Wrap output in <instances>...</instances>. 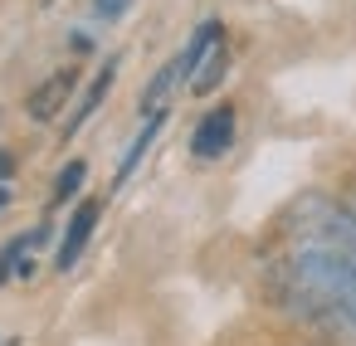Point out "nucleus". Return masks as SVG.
<instances>
[{
    "mask_svg": "<svg viewBox=\"0 0 356 346\" xmlns=\"http://www.w3.org/2000/svg\"><path fill=\"white\" fill-rule=\"evenodd\" d=\"M273 278L288 302L356 336V215L337 200H302L278 239Z\"/></svg>",
    "mask_w": 356,
    "mask_h": 346,
    "instance_id": "f257e3e1",
    "label": "nucleus"
},
{
    "mask_svg": "<svg viewBox=\"0 0 356 346\" xmlns=\"http://www.w3.org/2000/svg\"><path fill=\"white\" fill-rule=\"evenodd\" d=\"M83 176H88V166H83V161H69V166H64V171L54 176V205H64L69 195H79Z\"/></svg>",
    "mask_w": 356,
    "mask_h": 346,
    "instance_id": "1a4fd4ad",
    "label": "nucleus"
},
{
    "mask_svg": "<svg viewBox=\"0 0 356 346\" xmlns=\"http://www.w3.org/2000/svg\"><path fill=\"white\" fill-rule=\"evenodd\" d=\"M132 10V0H93V15L98 20H122Z\"/></svg>",
    "mask_w": 356,
    "mask_h": 346,
    "instance_id": "9d476101",
    "label": "nucleus"
},
{
    "mask_svg": "<svg viewBox=\"0 0 356 346\" xmlns=\"http://www.w3.org/2000/svg\"><path fill=\"white\" fill-rule=\"evenodd\" d=\"M161 127H166V113H152V117L142 122V132L132 137V147H127V151H122V161H118V176H113V190L132 181V171L142 166V156H147V151H152V142L161 137Z\"/></svg>",
    "mask_w": 356,
    "mask_h": 346,
    "instance_id": "423d86ee",
    "label": "nucleus"
},
{
    "mask_svg": "<svg viewBox=\"0 0 356 346\" xmlns=\"http://www.w3.org/2000/svg\"><path fill=\"white\" fill-rule=\"evenodd\" d=\"M234 132H239V113H234V103L210 108V113L195 122V132H191V156H195V161H220V156H229Z\"/></svg>",
    "mask_w": 356,
    "mask_h": 346,
    "instance_id": "f03ea898",
    "label": "nucleus"
},
{
    "mask_svg": "<svg viewBox=\"0 0 356 346\" xmlns=\"http://www.w3.org/2000/svg\"><path fill=\"white\" fill-rule=\"evenodd\" d=\"M113 83H118V59H103V69H98V74H93V83L83 88L79 108L69 113V122H64V137H74V132H79V127H83V122L98 113V108H103V98H108V88H113Z\"/></svg>",
    "mask_w": 356,
    "mask_h": 346,
    "instance_id": "39448f33",
    "label": "nucleus"
},
{
    "mask_svg": "<svg viewBox=\"0 0 356 346\" xmlns=\"http://www.w3.org/2000/svg\"><path fill=\"white\" fill-rule=\"evenodd\" d=\"M225 74H229V49H225V40H220V44L200 59V69L191 74V83H186V88H191L195 98H210V93L220 88V79H225Z\"/></svg>",
    "mask_w": 356,
    "mask_h": 346,
    "instance_id": "0eeeda50",
    "label": "nucleus"
},
{
    "mask_svg": "<svg viewBox=\"0 0 356 346\" xmlns=\"http://www.w3.org/2000/svg\"><path fill=\"white\" fill-rule=\"evenodd\" d=\"M49 234V224H35L30 234H20V239H10L6 249H0V283H10V273H20V258L25 254H35V244Z\"/></svg>",
    "mask_w": 356,
    "mask_h": 346,
    "instance_id": "6e6552de",
    "label": "nucleus"
},
{
    "mask_svg": "<svg viewBox=\"0 0 356 346\" xmlns=\"http://www.w3.org/2000/svg\"><path fill=\"white\" fill-rule=\"evenodd\" d=\"M98 215H103V200H79V210L69 215L64 239H59V249H54V268H59V273H69V268L83 258V249H88V239H93V229H98Z\"/></svg>",
    "mask_w": 356,
    "mask_h": 346,
    "instance_id": "7ed1b4c3",
    "label": "nucleus"
},
{
    "mask_svg": "<svg viewBox=\"0 0 356 346\" xmlns=\"http://www.w3.org/2000/svg\"><path fill=\"white\" fill-rule=\"evenodd\" d=\"M10 176H15V156H10L6 147H0V186H6Z\"/></svg>",
    "mask_w": 356,
    "mask_h": 346,
    "instance_id": "9b49d317",
    "label": "nucleus"
},
{
    "mask_svg": "<svg viewBox=\"0 0 356 346\" xmlns=\"http://www.w3.org/2000/svg\"><path fill=\"white\" fill-rule=\"evenodd\" d=\"M74 88H79V69H74V64H64V69H54V74L30 93L25 113H30L35 122H49V117H59V113L74 103Z\"/></svg>",
    "mask_w": 356,
    "mask_h": 346,
    "instance_id": "20e7f679",
    "label": "nucleus"
}]
</instances>
